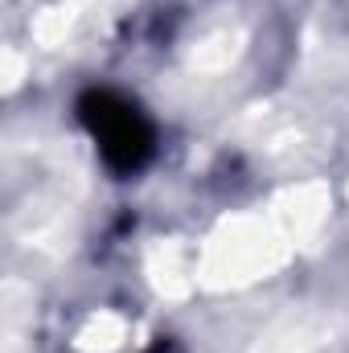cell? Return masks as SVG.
<instances>
[{"mask_svg": "<svg viewBox=\"0 0 349 353\" xmlns=\"http://www.w3.org/2000/svg\"><path fill=\"white\" fill-rule=\"evenodd\" d=\"M79 119H83L87 136L99 148V161L115 176H136L157 157L152 119L132 99H123L119 90H107V87L87 90L79 99Z\"/></svg>", "mask_w": 349, "mask_h": 353, "instance_id": "cell-1", "label": "cell"}]
</instances>
